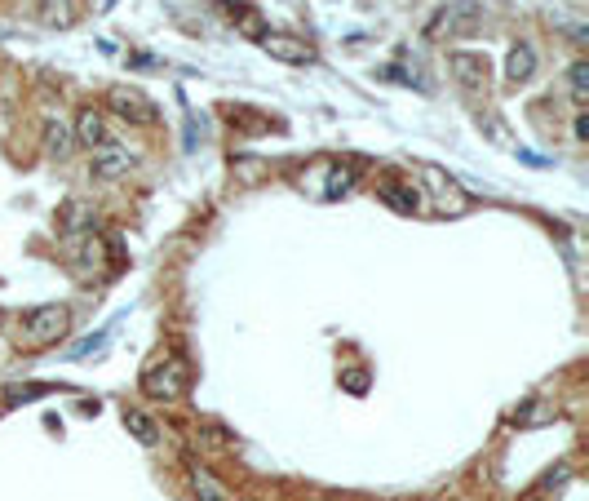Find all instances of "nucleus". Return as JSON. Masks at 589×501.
I'll return each mask as SVG.
<instances>
[{"label": "nucleus", "instance_id": "1a4fd4ad", "mask_svg": "<svg viewBox=\"0 0 589 501\" xmlns=\"http://www.w3.org/2000/svg\"><path fill=\"white\" fill-rule=\"evenodd\" d=\"M71 138H76V147H107L111 142V129H107V116H102L98 107H80L76 111V125H71Z\"/></svg>", "mask_w": 589, "mask_h": 501}, {"label": "nucleus", "instance_id": "6ab92c4d", "mask_svg": "<svg viewBox=\"0 0 589 501\" xmlns=\"http://www.w3.org/2000/svg\"><path fill=\"white\" fill-rule=\"evenodd\" d=\"M567 94H572L576 107L589 102V63H572V71H567Z\"/></svg>", "mask_w": 589, "mask_h": 501}, {"label": "nucleus", "instance_id": "a211bd4d", "mask_svg": "<svg viewBox=\"0 0 589 501\" xmlns=\"http://www.w3.org/2000/svg\"><path fill=\"white\" fill-rule=\"evenodd\" d=\"M191 488H195V501H231V497H226V488L217 484V479L200 462L191 466Z\"/></svg>", "mask_w": 589, "mask_h": 501}, {"label": "nucleus", "instance_id": "39448f33", "mask_svg": "<svg viewBox=\"0 0 589 501\" xmlns=\"http://www.w3.org/2000/svg\"><path fill=\"white\" fill-rule=\"evenodd\" d=\"M257 45H262L266 58H275V63H288V67H310L319 58L315 45L302 40V36H293V32H266Z\"/></svg>", "mask_w": 589, "mask_h": 501}, {"label": "nucleus", "instance_id": "4468645a", "mask_svg": "<svg viewBox=\"0 0 589 501\" xmlns=\"http://www.w3.org/2000/svg\"><path fill=\"white\" fill-rule=\"evenodd\" d=\"M381 200H386L390 209L408 213V218L421 209V196H417V187H412V182H395V178H386V182H381Z\"/></svg>", "mask_w": 589, "mask_h": 501}, {"label": "nucleus", "instance_id": "9d476101", "mask_svg": "<svg viewBox=\"0 0 589 501\" xmlns=\"http://www.w3.org/2000/svg\"><path fill=\"white\" fill-rule=\"evenodd\" d=\"M36 23L49 32H67L80 23V5L76 0H36Z\"/></svg>", "mask_w": 589, "mask_h": 501}, {"label": "nucleus", "instance_id": "423d86ee", "mask_svg": "<svg viewBox=\"0 0 589 501\" xmlns=\"http://www.w3.org/2000/svg\"><path fill=\"white\" fill-rule=\"evenodd\" d=\"M133 165H138V156H133L129 147H120L116 138L107 142V147H98L93 151V160H89V178L93 182H116V178H124Z\"/></svg>", "mask_w": 589, "mask_h": 501}, {"label": "nucleus", "instance_id": "dca6fc26", "mask_svg": "<svg viewBox=\"0 0 589 501\" xmlns=\"http://www.w3.org/2000/svg\"><path fill=\"white\" fill-rule=\"evenodd\" d=\"M76 253H80V258H67V267L76 271L80 280H89V275H93V267H98V262H102V240H98V235H93V231H89V235H80Z\"/></svg>", "mask_w": 589, "mask_h": 501}, {"label": "nucleus", "instance_id": "0eeeda50", "mask_svg": "<svg viewBox=\"0 0 589 501\" xmlns=\"http://www.w3.org/2000/svg\"><path fill=\"white\" fill-rule=\"evenodd\" d=\"M448 67L457 76V85L465 94H483L488 89V58L483 54H470V49H452L448 54Z\"/></svg>", "mask_w": 589, "mask_h": 501}, {"label": "nucleus", "instance_id": "2eb2a0df", "mask_svg": "<svg viewBox=\"0 0 589 501\" xmlns=\"http://www.w3.org/2000/svg\"><path fill=\"white\" fill-rule=\"evenodd\" d=\"M124 431L138 439L142 448H160V426H155L142 408H124Z\"/></svg>", "mask_w": 589, "mask_h": 501}, {"label": "nucleus", "instance_id": "f03ea898", "mask_svg": "<svg viewBox=\"0 0 589 501\" xmlns=\"http://www.w3.org/2000/svg\"><path fill=\"white\" fill-rule=\"evenodd\" d=\"M71 315L67 306L58 302H45V306H31L23 315V324H18V346H31V351H45V346H54L62 333H67Z\"/></svg>", "mask_w": 589, "mask_h": 501}, {"label": "nucleus", "instance_id": "aec40b11", "mask_svg": "<svg viewBox=\"0 0 589 501\" xmlns=\"http://www.w3.org/2000/svg\"><path fill=\"white\" fill-rule=\"evenodd\" d=\"M550 23H554L567 40H572V45H585V40H589V27L576 23V18H567V14H550Z\"/></svg>", "mask_w": 589, "mask_h": 501}, {"label": "nucleus", "instance_id": "20e7f679", "mask_svg": "<svg viewBox=\"0 0 589 501\" xmlns=\"http://www.w3.org/2000/svg\"><path fill=\"white\" fill-rule=\"evenodd\" d=\"M107 111L120 116L124 125H155V116H160V107L133 85H111L107 89Z\"/></svg>", "mask_w": 589, "mask_h": 501}, {"label": "nucleus", "instance_id": "412c9836", "mask_svg": "<svg viewBox=\"0 0 589 501\" xmlns=\"http://www.w3.org/2000/svg\"><path fill=\"white\" fill-rule=\"evenodd\" d=\"M572 134H576V142H585V138H589V116H585V111H576V125H572Z\"/></svg>", "mask_w": 589, "mask_h": 501}, {"label": "nucleus", "instance_id": "ddd939ff", "mask_svg": "<svg viewBox=\"0 0 589 501\" xmlns=\"http://www.w3.org/2000/svg\"><path fill=\"white\" fill-rule=\"evenodd\" d=\"M58 231L62 235H89L93 231V209L85 200H67L58 209Z\"/></svg>", "mask_w": 589, "mask_h": 501}, {"label": "nucleus", "instance_id": "f3484780", "mask_svg": "<svg viewBox=\"0 0 589 501\" xmlns=\"http://www.w3.org/2000/svg\"><path fill=\"white\" fill-rule=\"evenodd\" d=\"M45 151L49 156H71V147H76V138H71V125H62V120H45Z\"/></svg>", "mask_w": 589, "mask_h": 501}, {"label": "nucleus", "instance_id": "7ed1b4c3", "mask_svg": "<svg viewBox=\"0 0 589 501\" xmlns=\"http://www.w3.org/2000/svg\"><path fill=\"white\" fill-rule=\"evenodd\" d=\"M186 382H191V368L178 355H164V360H155L147 373H142V391L151 395V400H182L186 395Z\"/></svg>", "mask_w": 589, "mask_h": 501}, {"label": "nucleus", "instance_id": "f257e3e1", "mask_svg": "<svg viewBox=\"0 0 589 501\" xmlns=\"http://www.w3.org/2000/svg\"><path fill=\"white\" fill-rule=\"evenodd\" d=\"M483 27L479 0H443L426 23V40H465Z\"/></svg>", "mask_w": 589, "mask_h": 501}, {"label": "nucleus", "instance_id": "6e6552de", "mask_svg": "<svg viewBox=\"0 0 589 501\" xmlns=\"http://www.w3.org/2000/svg\"><path fill=\"white\" fill-rule=\"evenodd\" d=\"M421 178H426L430 200H434V209H439V213H452V218H457V213H465V204H470V200H465V191H461L443 169H430V165H426V169H421Z\"/></svg>", "mask_w": 589, "mask_h": 501}, {"label": "nucleus", "instance_id": "9b49d317", "mask_svg": "<svg viewBox=\"0 0 589 501\" xmlns=\"http://www.w3.org/2000/svg\"><path fill=\"white\" fill-rule=\"evenodd\" d=\"M222 9H226V18H231V23L240 27L248 40H262L266 32H271V27L262 23V14H257L253 5H244V0H222Z\"/></svg>", "mask_w": 589, "mask_h": 501}, {"label": "nucleus", "instance_id": "f8f14e48", "mask_svg": "<svg viewBox=\"0 0 589 501\" xmlns=\"http://www.w3.org/2000/svg\"><path fill=\"white\" fill-rule=\"evenodd\" d=\"M532 76H536V49L527 45V40H519V45L510 49V58H505V80H510V85H527Z\"/></svg>", "mask_w": 589, "mask_h": 501}]
</instances>
